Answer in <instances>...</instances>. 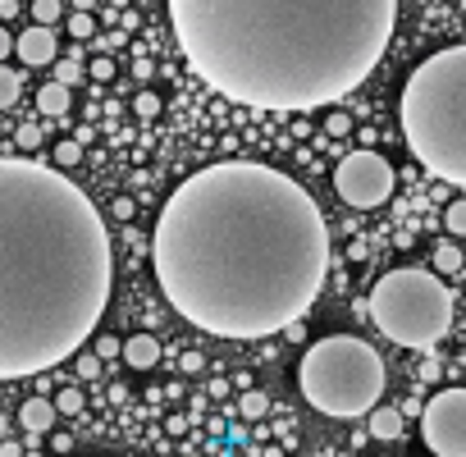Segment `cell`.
Returning a JSON list of instances; mask_svg holds the SVG:
<instances>
[{
    "label": "cell",
    "instance_id": "5bb4252c",
    "mask_svg": "<svg viewBox=\"0 0 466 457\" xmlns=\"http://www.w3.org/2000/svg\"><path fill=\"white\" fill-rule=\"evenodd\" d=\"M19 92H24V78H19L15 69L0 65V110H10V106L19 101Z\"/></svg>",
    "mask_w": 466,
    "mask_h": 457
},
{
    "label": "cell",
    "instance_id": "277c9868",
    "mask_svg": "<svg viewBox=\"0 0 466 457\" xmlns=\"http://www.w3.org/2000/svg\"><path fill=\"white\" fill-rule=\"evenodd\" d=\"M398 124L411 156L434 178L466 188V42L443 46L411 69Z\"/></svg>",
    "mask_w": 466,
    "mask_h": 457
},
{
    "label": "cell",
    "instance_id": "6da1fadb",
    "mask_svg": "<svg viewBox=\"0 0 466 457\" xmlns=\"http://www.w3.org/2000/svg\"><path fill=\"white\" fill-rule=\"evenodd\" d=\"M329 261L316 197L261 160L187 174L160 206L151 239L165 302L215 339H270L298 325L316 307Z\"/></svg>",
    "mask_w": 466,
    "mask_h": 457
},
{
    "label": "cell",
    "instance_id": "7c38bea8",
    "mask_svg": "<svg viewBox=\"0 0 466 457\" xmlns=\"http://www.w3.org/2000/svg\"><path fill=\"white\" fill-rule=\"evenodd\" d=\"M370 434L375 439H398L402 434V411L398 407H375L370 411Z\"/></svg>",
    "mask_w": 466,
    "mask_h": 457
},
{
    "label": "cell",
    "instance_id": "7402d4cb",
    "mask_svg": "<svg viewBox=\"0 0 466 457\" xmlns=\"http://www.w3.org/2000/svg\"><path fill=\"white\" fill-rule=\"evenodd\" d=\"M15 142H19V151H37V147H42V128H37V124H24V128L15 133Z\"/></svg>",
    "mask_w": 466,
    "mask_h": 457
},
{
    "label": "cell",
    "instance_id": "1f68e13d",
    "mask_svg": "<svg viewBox=\"0 0 466 457\" xmlns=\"http://www.w3.org/2000/svg\"><path fill=\"white\" fill-rule=\"evenodd\" d=\"M284 334H289V339H293V343H302V339H307V330H302V320H298V325H289V330H284Z\"/></svg>",
    "mask_w": 466,
    "mask_h": 457
},
{
    "label": "cell",
    "instance_id": "4fadbf2b",
    "mask_svg": "<svg viewBox=\"0 0 466 457\" xmlns=\"http://www.w3.org/2000/svg\"><path fill=\"white\" fill-rule=\"evenodd\" d=\"M37 110H42V115H65V110H69V87H60L56 78H51L46 87H37Z\"/></svg>",
    "mask_w": 466,
    "mask_h": 457
},
{
    "label": "cell",
    "instance_id": "f1b7e54d",
    "mask_svg": "<svg viewBox=\"0 0 466 457\" xmlns=\"http://www.w3.org/2000/svg\"><path fill=\"white\" fill-rule=\"evenodd\" d=\"M0 457H24V448L15 439H0Z\"/></svg>",
    "mask_w": 466,
    "mask_h": 457
},
{
    "label": "cell",
    "instance_id": "2e32d148",
    "mask_svg": "<svg viewBox=\"0 0 466 457\" xmlns=\"http://www.w3.org/2000/svg\"><path fill=\"white\" fill-rule=\"evenodd\" d=\"M434 270H439V275H457V270H461V252H457L452 243H443V248L434 252Z\"/></svg>",
    "mask_w": 466,
    "mask_h": 457
},
{
    "label": "cell",
    "instance_id": "d4e9b609",
    "mask_svg": "<svg viewBox=\"0 0 466 457\" xmlns=\"http://www.w3.org/2000/svg\"><path fill=\"white\" fill-rule=\"evenodd\" d=\"M92 78H96V83H110V78H115V60H110V56H96V60H92Z\"/></svg>",
    "mask_w": 466,
    "mask_h": 457
},
{
    "label": "cell",
    "instance_id": "ffe728a7",
    "mask_svg": "<svg viewBox=\"0 0 466 457\" xmlns=\"http://www.w3.org/2000/svg\"><path fill=\"white\" fill-rule=\"evenodd\" d=\"M56 411H65V416H78V411H83V393H78V389H60V398H56Z\"/></svg>",
    "mask_w": 466,
    "mask_h": 457
},
{
    "label": "cell",
    "instance_id": "52a82bcc",
    "mask_svg": "<svg viewBox=\"0 0 466 457\" xmlns=\"http://www.w3.org/2000/svg\"><path fill=\"white\" fill-rule=\"evenodd\" d=\"M334 188H339V197L348 201V206H357V210H375V206H384L389 197H393V188H398V174H393V165L380 156V151H352V156H343L339 160V169H334Z\"/></svg>",
    "mask_w": 466,
    "mask_h": 457
},
{
    "label": "cell",
    "instance_id": "8fae6325",
    "mask_svg": "<svg viewBox=\"0 0 466 457\" xmlns=\"http://www.w3.org/2000/svg\"><path fill=\"white\" fill-rule=\"evenodd\" d=\"M124 361H128L133 371H151V366L160 361V339H151V334H133V339L124 343Z\"/></svg>",
    "mask_w": 466,
    "mask_h": 457
},
{
    "label": "cell",
    "instance_id": "603a6c76",
    "mask_svg": "<svg viewBox=\"0 0 466 457\" xmlns=\"http://www.w3.org/2000/svg\"><path fill=\"white\" fill-rule=\"evenodd\" d=\"M78 160H83V142H78V137L56 147V165H78Z\"/></svg>",
    "mask_w": 466,
    "mask_h": 457
},
{
    "label": "cell",
    "instance_id": "d6a6232c",
    "mask_svg": "<svg viewBox=\"0 0 466 457\" xmlns=\"http://www.w3.org/2000/svg\"><path fill=\"white\" fill-rule=\"evenodd\" d=\"M19 15V5H15V0H5V5H0V19H15Z\"/></svg>",
    "mask_w": 466,
    "mask_h": 457
},
{
    "label": "cell",
    "instance_id": "e0dca14e",
    "mask_svg": "<svg viewBox=\"0 0 466 457\" xmlns=\"http://www.w3.org/2000/svg\"><path fill=\"white\" fill-rule=\"evenodd\" d=\"M238 411H243V416H248V421H261V416H266V411H270V398H266V393H257V389H252V393H243V402H238Z\"/></svg>",
    "mask_w": 466,
    "mask_h": 457
},
{
    "label": "cell",
    "instance_id": "d6986e66",
    "mask_svg": "<svg viewBox=\"0 0 466 457\" xmlns=\"http://www.w3.org/2000/svg\"><path fill=\"white\" fill-rule=\"evenodd\" d=\"M133 110H137V119H156V115H160V96H156V92H137Z\"/></svg>",
    "mask_w": 466,
    "mask_h": 457
},
{
    "label": "cell",
    "instance_id": "3957f363",
    "mask_svg": "<svg viewBox=\"0 0 466 457\" xmlns=\"http://www.w3.org/2000/svg\"><path fill=\"white\" fill-rule=\"evenodd\" d=\"M115 284L96 201L51 165L0 156V380L78 357Z\"/></svg>",
    "mask_w": 466,
    "mask_h": 457
},
{
    "label": "cell",
    "instance_id": "836d02e7",
    "mask_svg": "<svg viewBox=\"0 0 466 457\" xmlns=\"http://www.w3.org/2000/svg\"><path fill=\"white\" fill-rule=\"evenodd\" d=\"M5 434H10V421H5V416H0V439H5Z\"/></svg>",
    "mask_w": 466,
    "mask_h": 457
},
{
    "label": "cell",
    "instance_id": "9c48e42d",
    "mask_svg": "<svg viewBox=\"0 0 466 457\" xmlns=\"http://www.w3.org/2000/svg\"><path fill=\"white\" fill-rule=\"evenodd\" d=\"M15 51H19V60H24V65H33V69H37V65H56V60H60L56 28H37V24H33V28H24V33H19V42H15Z\"/></svg>",
    "mask_w": 466,
    "mask_h": 457
},
{
    "label": "cell",
    "instance_id": "4dcf8cb0",
    "mask_svg": "<svg viewBox=\"0 0 466 457\" xmlns=\"http://www.w3.org/2000/svg\"><path fill=\"white\" fill-rule=\"evenodd\" d=\"M133 74L137 78H151V60H133Z\"/></svg>",
    "mask_w": 466,
    "mask_h": 457
},
{
    "label": "cell",
    "instance_id": "4316f807",
    "mask_svg": "<svg viewBox=\"0 0 466 457\" xmlns=\"http://www.w3.org/2000/svg\"><path fill=\"white\" fill-rule=\"evenodd\" d=\"M92 28H96V24H92L87 15H74V19H69V33H74V37H92Z\"/></svg>",
    "mask_w": 466,
    "mask_h": 457
},
{
    "label": "cell",
    "instance_id": "e575fe53",
    "mask_svg": "<svg viewBox=\"0 0 466 457\" xmlns=\"http://www.w3.org/2000/svg\"><path fill=\"white\" fill-rule=\"evenodd\" d=\"M24 457H42V452H24Z\"/></svg>",
    "mask_w": 466,
    "mask_h": 457
},
{
    "label": "cell",
    "instance_id": "44dd1931",
    "mask_svg": "<svg viewBox=\"0 0 466 457\" xmlns=\"http://www.w3.org/2000/svg\"><path fill=\"white\" fill-rule=\"evenodd\" d=\"M443 224H448V234H466V201H452Z\"/></svg>",
    "mask_w": 466,
    "mask_h": 457
},
{
    "label": "cell",
    "instance_id": "484cf974",
    "mask_svg": "<svg viewBox=\"0 0 466 457\" xmlns=\"http://www.w3.org/2000/svg\"><path fill=\"white\" fill-rule=\"evenodd\" d=\"M92 352H96V357H101V361H106V357H119V352H124V343H119V339H110V334H106V339H96V348H92Z\"/></svg>",
    "mask_w": 466,
    "mask_h": 457
},
{
    "label": "cell",
    "instance_id": "8992f818",
    "mask_svg": "<svg viewBox=\"0 0 466 457\" xmlns=\"http://www.w3.org/2000/svg\"><path fill=\"white\" fill-rule=\"evenodd\" d=\"M452 289L430 275V270H389L375 279L370 298H366V316L375 320V330L411 352L434 348L448 330H452Z\"/></svg>",
    "mask_w": 466,
    "mask_h": 457
},
{
    "label": "cell",
    "instance_id": "cb8c5ba5",
    "mask_svg": "<svg viewBox=\"0 0 466 457\" xmlns=\"http://www.w3.org/2000/svg\"><path fill=\"white\" fill-rule=\"evenodd\" d=\"M78 375L83 380H101V357L96 352H78Z\"/></svg>",
    "mask_w": 466,
    "mask_h": 457
},
{
    "label": "cell",
    "instance_id": "f546056e",
    "mask_svg": "<svg viewBox=\"0 0 466 457\" xmlns=\"http://www.w3.org/2000/svg\"><path fill=\"white\" fill-rule=\"evenodd\" d=\"M10 51H15V37H10V33H5V28H0V60H5V56H10Z\"/></svg>",
    "mask_w": 466,
    "mask_h": 457
},
{
    "label": "cell",
    "instance_id": "ba28073f",
    "mask_svg": "<svg viewBox=\"0 0 466 457\" xmlns=\"http://www.w3.org/2000/svg\"><path fill=\"white\" fill-rule=\"evenodd\" d=\"M420 439L434 457H466V389H443L425 402Z\"/></svg>",
    "mask_w": 466,
    "mask_h": 457
},
{
    "label": "cell",
    "instance_id": "7a4b0ae2",
    "mask_svg": "<svg viewBox=\"0 0 466 457\" xmlns=\"http://www.w3.org/2000/svg\"><path fill=\"white\" fill-rule=\"evenodd\" d=\"M192 74L252 110H320L357 92L393 42V0H174Z\"/></svg>",
    "mask_w": 466,
    "mask_h": 457
},
{
    "label": "cell",
    "instance_id": "ac0fdd59",
    "mask_svg": "<svg viewBox=\"0 0 466 457\" xmlns=\"http://www.w3.org/2000/svg\"><path fill=\"white\" fill-rule=\"evenodd\" d=\"M78 78H83L78 60H56V83H60V87H74Z\"/></svg>",
    "mask_w": 466,
    "mask_h": 457
},
{
    "label": "cell",
    "instance_id": "30bf717a",
    "mask_svg": "<svg viewBox=\"0 0 466 457\" xmlns=\"http://www.w3.org/2000/svg\"><path fill=\"white\" fill-rule=\"evenodd\" d=\"M56 416H60V411H56L51 398H28V402L19 407V421H24L28 434H46V430L56 425Z\"/></svg>",
    "mask_w": 466,
    "mask_h": 457
},
{
    "label": "cell",
    "instance_id": "83f0119b",
    "mask_svg": "<svg viewBox=\"0 0 466 457\" xmlns=\"http://www.w3.org/2000/svg\"><path fill=\"white\" fill-rule=\"evenodd\" d=\"M348 128H352V119H348V115H329V124H325V133H334V137H343Z\"/></svg>",
    "mask_w": 466,
    "mask_h": 457
},
{
    "label": "cell",
    "instance_id": "5b68a950",
    "mask_svg": "<svg viewBox=\"0 0 466 457\" xmlns=\"http://www.w3.org/2000/svg\"><path fill=\"white\" fill-rule=\"evenodd\" d=\"M384 361L380 352L357 339V334H329L320 343H311L302 352L298 366V389L302 398L334 421H352V416H370L380 407L384 393Z\"/></svg>",
    "mask_w": 466,
    "mask_h": 457
},
{
    "label": "cell",
    "instance_id": "9a60e30c",
    "mask_svg": "<svg viewBox=\"0 0 466 457\" xmlns=\"http://www.w3.org/2000/svg\"><path fill=\"white\" fill-rule=\"evenodd\" d=\"M33 19H37V28H51L56 19H65V5L60 0H33Z\"/></svg>",
    "mask_w": 466,
    "mask_h": 457
}]
</instances>
